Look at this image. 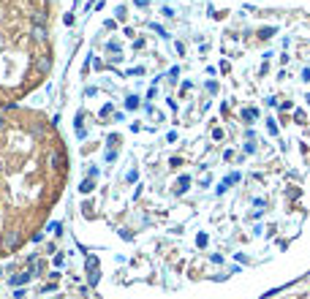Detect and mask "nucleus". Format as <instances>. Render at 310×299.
Listing matches in <instances>:
<instances>
[{"label": "nucleus", "mask_w": 310, "mask_h": 299, "mask_svg": "<svg viewBox=\"0 0 310 299\" xmlns=\"http://www.w3.org/2000/svg\"><path fill=\"white\" fill-rule=\"evenodd\" d=\"M120 3L57 125L96 299H267L310 275V11Z\"/></svg>", "instance_id": "nucleus-1"}, {"label": "nucleus", "mask_w": 310, "mask_h": 299, "mask_svg": "<svg viewBox=\"0 0 310 299\" xmlns=\"http://www.w3.org/2000/svg\"><path fill=\"white\" fill-rule=\"evenodd\" d=\"M68 174L57 117L33 104L0 109V261L41 237L65 204Z\"/></svg>", "instance_id": "nucleus-2"}, {"label": "nucleus", "mask_w": 310, "mask_h": 299, "mask_svg": "<svg viewBox=\"0 0 310 299\" xmlns=\"http://www.w3.org/2000/svg\"><path fill=\"white\" fill-rule=\"evenodd\" d=\"M267 299H299V296H294V294H275V296H267Z\"/></svg>", "instance_id": "nucleus-3"}]
</instances>
